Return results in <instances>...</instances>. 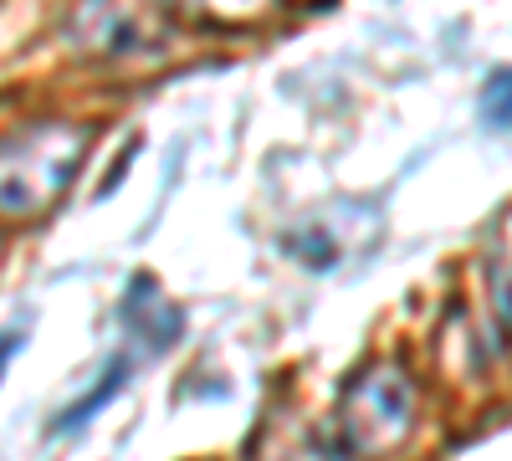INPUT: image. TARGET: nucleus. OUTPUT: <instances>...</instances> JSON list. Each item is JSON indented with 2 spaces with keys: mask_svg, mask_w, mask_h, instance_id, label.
Segmentation results:
<instances>
[{
  "mask_svg": "<svg viewBox=\"0 0 512 461\" xmlns=\"http://www.w3.org/2000/svg\"><path fill=\"white\" fill-rule=\"evenodd\" d=\"M82 149H88V129H72V123H36L31 134L11 139V149H6V211L31 216L41 205H52L72 185Z\"/></svg>",
  "mask_w": 512,
  "mask_h": 461,
  "instance_id": "f257e3e1",
  "label": "nucleus"
},
{
  "mask_svg": "<svg viewBox=\"0 0 512 461\" xmlns=\"http://www.w3.org/2000/svg\"><path fill=\"white\" fill-rule=\"evenodd\" d=\"M405 426H410V380L390 364L364 369L344 395V410H338V446H344V456L374 461L405 436Z\"/></svg>",
  "mask_w": 512,
  "mask_h": 461,
  "instance_id": "f03ea898",
  "label": "nucleus"
},
{
  "mask_svg": "<svg viewBox=\"0 0 512 461\" xmlns=\"http://www.w3.org/2000/svg\"><path fill=\"white\" fill-rule=\"evenodd\" d=\"M164 31H169L164 0H82V11L72 16V36L103 57L144 52Z\"/></svg>",
  "mask_w": 512,
  "mask_h": 461,
  "instance_id": "7ed1b4c3",
  "label": "nucleus"
},
{
  "mask_svg": "<svg viewBox=\"0 0 512 461\" xmlns=\"http://www.w3.org/2000/svg\"><path fill=\"white\" fill-rule=\"evenodd\" d=\"M482 113H487V123H512V67H502V72L487 77Z\"/></svg>",
  "mask_w": 512,
  "mask_h": 461,
  "instance_id": "20e7f679",
  "label": "nucleus"
},
{
  "mask_svg": "<svg viewBox=\"0 0 512 461\" xmlns=\"http://www.w3.org/2000/svg\"><path fill=\"white\" fill-rule=\"evenodd\" d=\"M190 6H200V11H210V16H231V21H241V16H256L267 6V0H190Z\"/></svg>",
  "mask_w": 512,
  "mask_h": 461,
  "instance_id": "39448f33",
  "label": "nucleus"
}]
</instances>
